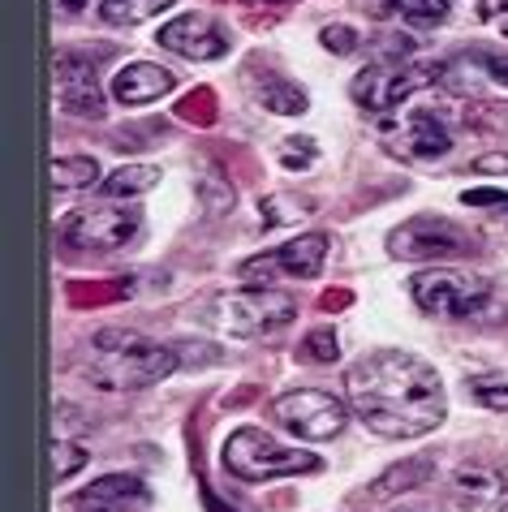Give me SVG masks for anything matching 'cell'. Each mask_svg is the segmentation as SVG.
Wrapping results in <instances>:
<instances>
[{
	"instance_id": "d6a6232c",
	"label": "cell",
	"mask_w": 508,
	"mask_h": 512,
	"mask_svg": "<svg viewBox=\"0 0 508 512\" xmlns=\"http://www.w3.org/2000/svg\"><path fill=\"white\" fill-rule=\"evenodd\" d=\"M500 31L508 35V9H500Z\"/></svg>"
},
{
	"instance_id": "7c38bea8",
	"label": "cell",
	"mask_w": 508,
	"mask_h": 512,
	"mask_svg": "<svg viewBox=\"0 0 508 512\" xmlns=\"http://www.w3.org/2000/svg\"><path fill=\"white\" fill-rule=\"evenodd\" d=\"M160 48L186 56V61H216L229 52V31L207 13H186V18L160 26Z\"/></svg>"
},
{
	"instance_id": "8992f818",
	"label": "cell",
	"mask_w": 508,
	"mask_h": 512,
	"mask_svg": "<svg viewBox=\"0 0 508 512\" xmlns=\"http://www.w3.org/2000/svg\"><path fill=\"white\" fill-rule=\"evenodd\" d=\"M409 297L440 319H470L491 302V284L474 272H453V267H427L409 280Z\"/></svg>"
},
{
	"instance_id": "ac0fdd59",
	"label": "cell",
	"mask_w": 508,
	"mask_h": 512,
	"mask_svg": "<svg viewBox=\"0 0 508 512\" xmlns=\"http://www.w3.org/2000/svg\"><path fill=\"white\" fill-rule=\"evenodd\" d=\"M254 99H259L263 108L280 112V117H298V112H306V91L298 82H289L285 74H276V69H263V78L254 82Z\"/></svg>"
},
{
	"instance_id": "5bb4252c",
	"label": "cell",
	"mask_w": 508,
	"mask_h": 512,
	"mask_svg": "<svg viewBox=\"0 0 508 512\" xmlns=\"http://www.w3.org/2000/svg\"><path fill=\"white\" fill-rule=\"evenodd\" d=\"M397 151L405 160H444L448 151H453V130H448V121L440 117L435 108H414L401 117V130H397Z\"/></svg>"
},
{
	"instance_id": "e575fe53",
	"label": "cell",
	"mask_w": 508,
	"mask_h": 512,
	"mask_svg": "<svg viewBox=\"0 0 508 512\" xmlns=\"http://www.w3.org/2000/svg\"><path fill=\"white\" fill-rule=\"evenodd\" d=\"M500 9H508V0H500Z\"/></svg>"
},
{
	"instance_id": "7a4b0ae2",
	"label": "cell",
	"mask_w": 508,
	"mask_h": 512,
	"mask_svg": "<svg viewBox=\"0 0 508 512\" xmlns=\"http://www.w3.org/2000/svg\"><path fill=\"white\" fill-rule=\"evenodd\" d=\"M181 366L173 345L147 340L125 327H104L95 336V358L87 366V379L100 392H143L155 388L160 379H168Z\"/></svg>"
},
{
	"instance_id": "9a60e30c",
	"label": "cell",
	"mask_w": 508,
	"mask_h": 512,
	"mask_svg": "<svg viewBox=\"0 0 508 512\" xmlns=\"http://www.w3.org/2000/svg\"><path fill=\"white\" fill-rule=\"evenodd\" d=\"M173 91V74L151 61H138V65H125L117 78H112V99L125 108H147L155 104L160 95Z\"/></svg>"
},
{
	"instance_id": "f546056e",
	"label": "cell",
	"mask_w": 508,
	"mask_h": 512,
	"mask_svg": "<svg viewBox=\"0 0 508 512\" xmlns=\"http://www.w3.org/2000/svg\"><path fill=\"white\" fill-rule=\"evenodd\" d=\"M461 203L465 207H504L508 211V194L504 190H465Z\"/></svg>"
},
{
	"instance_id": "83f0119b",
	"label": "cell",
	"mask_w": 508,
	"mask_h": 512,
	"mask_svg": "<svg viewBox=\"0 0 508 512\" xmlns=\"http://www.w3.org/2000/svg\"><path fill=\"white\" fill-rule=\"evenodd\" d=\"M474 61L483 65L487 74L500 82V87H508V56H504V52H487V48H478V52H474Z\"/></svg>"
},
{
	"instance_id": "d590c367",
	"label": "cell",
	"mask_w": 508,
	"mask_h": 512,
	"mask_svg": "<svg viewBox=\"0 0 508 512\" xmlns=\"http://www.w3.org/2000/svg\"><path fill=\"white\" fill-rule=\"evenodd\" d=\"M263 5H272V0H263Z\"/></svg>"
},
{
	"instance_id": "7402d4cb",
	"label": "cell",
	"mask_w": 508,
	"mask_h": 512,
	"mask_svg": "<svg viewBox=\"0 0 508 512\" xmlns=\"http://www.w3.org/2000/svg\"><path fill=\"white\" fill-rule=\"evenodd\" d=\"M100 177V164L95 155H65V160L52 164V186L56 190H87Z\"/></svg>"
},
{
	"instance_id": "e0dca14e",
	"label": "cell",
	"mask_w": 508,
	"mask_h": 512,
	"mask_svg": "<svg viewBox=\"0 0 508 512\" xmlns=\"http://www.w3.org/2000/svg\"><path fill=\"white\" fill-rule=\"evenodd\" d=\"M453 495H457L461 508H478V512H487L491 504L508 500L504 478L496 474V469H487V465H461L453 474Z\"/></svg>"
},
{
	"instance_id": "4dcf8cb0",
	"label": "cell",
	"mask_w": 508,
	"mask_h": 512,
	"mask_svg": "<svg viewBox=\"0 0 508 512\" xmlns=\"http://www.w3.org/2000/svg\"><path fill=\"white\" fill-rule=\"evenodd\" d=\"M474 168L478 173H508V155H478Z\"/></svg>"
},
{
	"instance_id": "ba28073f",
	"label": "cell",
	"mask_w": 508,
	"mask_h": 512,
	"mask_svg": "<svg viewBox=\"0 0 508 512\" xmlns=\"http://www.w3.org/2000/svg\"><path fill=\"white\" fill-rule=\"evenodd\" d=\"M474 250L478 241L444 216H414L401 229L388 233L392 259H461V254H474Z\"/></svg>"
},
{
	"instance_id": "52a82bcc",
	"label": "cell",
	"mask_w": 508,
	"mask_h": 512,
	"mask_svg": "<svg viewBox=\"0 0 508 512\" xmlns=\"http://www.w3.org/2000/svg\"><path fill=\"white\" fill-rule=\"evenodd\" d=\"M272 414H276V422L285 426V431H293L298 439H336L345 431L349 409H345L341 396H332L323 388H293L285 396H276Z\"/></svg>"
},
{
	"instance_id": "44dd1931",
	"label": "cell",
	"mask_w": 508,
	"mask_h": 512,
	"mask_svg": "<svg viewBox=\"0 0 508 512\" xmlns=\"http://www.w3.org/2000/svg\"><path fill=\"white\" fill-rule=\"evenodd\" d=\"M177 0H100V13L108 22H121V26H138L147 18H160L168 13Z\"/></svg>"
},
{
	"instance_id": "f1b7e54d",
	"label": "cell",
	"mask_w": 508,
	"mask_h": 512,
	"mask_svg": "<svg viewBox=\"0 0 508 512\" xmlns=\"http://www.w3.org/2000/svg\"><path fill=\"white\" fill-rule=\"evenodd\" d=\"M319 39H323V48H332V52H341V56L358 48V35L349 31V26H328Z\"/></svg>"
},
{
	"instance_id": "603a6c76",
	"label": "cell",
	"mask_w": 508,
	"mask_h": 512,
	"mask_svg": "<svg viewBox=\"0 0 508 512\" xmlns=\"http://www.w3.org/2000/svg\"><path fill=\"white\" fill-rule=\"evenodd\" d=\"M465 388H470V396L483 409H500V414H508V371L474 375V379H465Z\"/></svg>"
},
{
	"instance_id": "9c48e42d",
	"label": "cell",
	"mask_w": 508,
	"mask_h": 512,
	"mask_svg": "<svg viewBox=\"0 0 508 512\" xmlns=\"http://www.w3.org/2000/svg\"><path fill=\"white\" fill-rule=\"evenodd\" d=\"M108 52L87 56L82 48H69L56 56V104L74 117H104V91L100 78H95V65L104 61Z\"/></svg>"
},
{
	"instance_id": "30bf717a",
	"label": "cell",
	"mask_w": 508,
	"mask_h": 512,
	"mask_svg": "<svg viewBox=\"0 0 508 512\" xmlns=\"http://www.w3.org/2000/svg\"><path fill=\"white\" fill-rule=\"evenodd\" d=\"M323 263H328V237L323 233H302L285 241L280 250L272 254H259V259L242 263V276L254 280V276H293V280H315L323 272Z\"/></svg>"
},
{
	"instance_id": "484cf974",
	"label": "cell",
	"mask_w": 508,
	"mask_h": 512,
	"mask_svg": "<svg viewBox=\"0 0 508 512\" xmlns=\"http://www.w3.org/2000/svg\"><path fill=\"white\" fill-rule=\"evenodd\" d=\"M82 465H87V448L69 444V439H56V452H52V469H56V482L74 478Z\"/></svg>"
},
{
	"instance_id": "ffe728a7",
	"label": "cell",
	"mask_w": 508,
	"mask_h": 512,
	"mask_svg": "<svg viewBox=\"0 0 508 512\" xmlns=\"http://www.w3.org/2000/svg\"><path fill=\"white\" fill-rule=\"evenodd\" d=\"M384 13L401 18L414 31H435V26L448 22L453 9H448V0H384Z\"/></svg>"
},
{
	"instance_id": "6da1fadb",
	"label": "cell",
	"mask_w": 508,
	"mask_h": 512,
	"mask_svg": "<svg viewBox=\"0 0 508 512\" xmlns=\"http://www.w3.org/2000/svg\"><path fill=\"white\" fill-rule=\"evenodd\" d=\"M349 409L384 439H418L444 422V383L414 353L375 349L345 375Z\"/></svg>"
},
{
	"instance_id": "277c9868",
	"label": "cell",
	"mask_w": 508,
	"mask_h": 512,
	"mask_svg": "<svg viewBox=\"0 0 508 512\" xmlns=\"http://www.w3.org/2000/svg\"><path fill=\"white\" fill-rule=\"evenodd\" d=\"M220 457H224V469L237 474L242 482H272V478H289V474H315V469L323 465L315 452L280 448L272 435L259 431V426L233 431Z\"/></svg>"
},
{
	"instance_id": "2e32d148",
	"label": "cell",
	"mask_w": 508,
	"mask_h": 512,
	"mask_svg": "<svg viewBox=\"0 0 508 512\" xmlns=\"http://www.w3.org/2000/svg\"><path fill=\"white\" fill-rule=\"evenodd\" d=\"M435 474V457H414V461H401V465H388L371 487L362 491V504H384V500H401V495L418 491L422 482Z\"/></svg>"
},
{
	"instance_id": "836d02e7",
	"label": "cell",
	"mask_w": 508,
	"mask_h": 512,
	"mask_svg": "<svg viewBox=\"0 0 508 512\" xmlns=\"http://www.w3.org/2000/svg\"><path fill=\"white\" fill-rule=\"evenodd\" d=\"M397 512H431V508H409V504H405V508H397Z\"/></svg>"
},
{
	"instance_id": "cb8c5ba5",
	"label": "cell",
	"mask_w": 508,
	"mask_h": 512,
	"mask_svg": "<svg viewBox=\"0 0 508 512\" xmlns=\"http://www.w3.org/2000/svg\"><path fill=\"white\" fill-rule=\"evenodd\" d=\"M298 353H302V362H336L341 358V345H336L332 327H310Z\"/></svg>"
},
{
	"instance_id": "8fae6325",
	"label": "cell",
	"mask_w": 508,
	"mask_h": 512,
	"mask_svg": "<svg viewBox=\"0 0 508 512\" xmlns=\"http://www.w3.org/2000/svg\"><path fill=\"white\" fill-rule=\"evenodd\" d=\"M435 69H397V65H371L354 78V99L366 112H392L422 87V78Z\"/></svg>"
},
{
	"instance_id": "3957f363",
	"label": "cell",
	"mask_w": 508,
	"mask_h": 512,
	"mask_svg": "<svg viewBox=\"0 0 508 512\" xmlns=\"http://www.w3.org/2000/svg\"><path fill=\"white\" fill-rule=\"evenodd\" d=\"M293 315H298V297L285 289H272V284H259V289H237V293H220L211 297V306L203 310V319L211 327L229 336H263L285 327Z\"/></svg>"
},
{
	"instance_id": "d4e9b609",
	"label": "cell",
	"mask_w": 508,
	"mask_h": 512,
	"mask_svg": "<svg viewBox=\"0 0 508 512\" xmlns=\"http://www.w3.org/2000/svg\"><path fill=\"white\" fill-rule=\"evenodd\" d=\"M276 155H280V164L285 168H293V173H306V168L315 164L319 147H315V138H285L276 147Z\"/></svg>"
},
{
	"instance_id": "4316f807",
	"label": "cell",
	"mask_w": 508,
	"mask_h": 512,
	"mask_svg": "<svg viewBox=\"0 0 508 512\" xmlns=\"http://www.w3.org/2000/svg\"><path fill=\"white\" fill-rule=\"evenodd\" d=\"M181 117H194L199 125H211L216 121V99H211V91H194V95H186L181 99Z\"/></svg>"
},
{
	"instance_id": "4fadbf2b",
	"label": "cell",
	"mask_w": 508,
	"mask_h": 512,
	"mask_svg": "<svg viewBox=\"0 0 508 512\" xmlns=\"http://www.w3.org/2000/svg\"><path fill=\"white\" fill-rule=\"evenodd\" d=\"M147 482L134 474H104L91 487L65 500V512H143L147 508Z\"/></svg>"
},
{
	"instance_id": "1f68e13d",
	"label": "cell",
	"mask_w": 508,
	"mask_h": 512,
	"mask_svg": "<svg viewBox=\"0 0 508 512\" xmlns=\"http://www.w3.org/2000/svg\"><path fill=\"white\" fill-rule=\"evenodd\" d=\"M82 5H87V0H56V9H61L65 18H74V13H82Z\"/></svg>"
},
{
	"instance_id": "d6986e66",
	"label": "cell",
	"mask_w": 508,
	"mask_h": 512,
	"mask_svg": "<svg viewBox=\"0 0 508 512\" xmlns=\"http://www.w3.org/2000/svg\"><path fill=\"white\" fill-rule=\"evenodd\" d=\"M160 186V168L155 164H125L117 168V173H108L100 181V194L108 198V203H125V198H138Z\"/></svg>"
},
{
	"instance_id": "5b68a950",
	"label": "cell",
	"mask_w": 508,
	"mask_h": 512,
	"mask_svg": "<svg viewBox=\"0 0 508 512\" xmlns=\"http://www.w3.org/2000/svg\"><path fill=\"white\" fill-rule=\"evenodd\" d=\"M138 211L125 207V203H91V207H78L61 220V246L65 250H78V254H117L125 250L130 241L138 237Z\"/></svg>"
}]
</instances>
